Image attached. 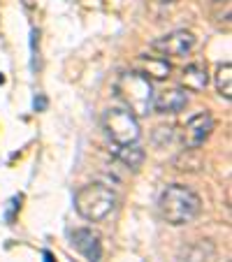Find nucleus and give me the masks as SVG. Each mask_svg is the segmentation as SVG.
I'll return each instance as SVG.
<instances>
[{"label":"nucleus","mask_w":232,"mask_h":262,"mask_svg":"<svg viewBox=\"0 0 232 262\" xmlns=\"http://www.w3.org/2000/svg\"><path fill=\"white\" fill-rule=\"evenodd\" d=\"M104 130H107L109 139L116 146H125V144H135L139 139V123L137 116H133L125 107H112L104 112Z\"/></svg>","instance_id":"obj_4"},{"label":"nucleus","mask_w":232,"mask_h":262,"mask_svg":"<svg viewBox=\"0 0 232 262\" xmlns=\"http://www.w3.org/2000/svg\"><path fill=\"white\" fill-rule=\"evenodd\" d=\"M212 130H214V119H212L209 112H200V114H195L186 123V128H183V144H186V148L202 146V144L209 139Z\"/></svg>","instance_id":"obj_6"},{"label":"nucleus","mask_w":232,"mask_h":262,"mask_svg":"<svg viewBox=\"0 0 232 262\" xmlns=\"http://www.w3.org/2000/svg\"><path fill=\"white\" fill-rule=\"evenodd\" d=\"M116 207V193L104 183H89L77 190L74 195V209L81 218L91 223H98L107 218Z\"/></svg>","instance_id":"obj_3"},{"label":"nucleus","mask_w":232,"mask_h":262,"mask_svg":"<svg viewBox=\"0 0 232 262\" xmlns=\"http://www.w3.org/2000/svg\"><path fill=\"white\" fill-rule=\"evenodd\" d=\"M216 91L225 100H232V65L221 63L216 70Z\"/></svg>","instance_id":"obj_12"},{"label":"nucleus","mask_w":232,"mask_h":262,"mask_svg":"<svg viewBox=\"0 0 232 262\" xmlns=\"http://www.w3.org/2000/svg\"><path fill=\"white\" fill-rule=\"evenodd\" d=\"M193 47H195V35L191 30H172V33L151 42V49L158 51V56H172V58L188 56Z\"/></svg>","instance_id":"obj_5"},{"label":"nucleus","mask_w":232,"mask_h":262,"mask_svg":"<svg viewBox=\"0 0 232 262\" xmlns=\"http://www.w3.org/2000/svg\"><path fill=\"white\" fill-rule=\"evenodd\" d=\"M19 202H21V198H12L10 200V207H7V213H5V221L7 223L14 221V211H16V207H19Z\"/></svg>","instance_id":"obj_13"},{"label":"nucleus","mask_w":232,"mask_h":262,"mask_svg":"<svg viewBox=\"0 0 232 262\" xmlns=\"http://www.w3.org/2000/svg\"><path fill=\"white\" fill-rule=\"evenodd\" d=\"M114 156H116V160H121L130 169H139L144 163V151H142V146H137V142L125 144V146H116L114 148Z\"/></svg>","instance_id":"obj_11"},{"label":"nucleus","mask_w":232,"mask_h":262,"mask_svg":"<svg viewBox=\"0 0 232 262\" xmlns=\"http://www.w3.org/2000/svg\"><path fill=\"white\" fill-rule=\"evenodd\" d=\"M188 95L181 89H167L158 93V98H153V109L158 114H179L181 109H186Z\"/></svg>","instance_id":"obj_8"},{"label":"nucleus","mask_w":232,"mask_h":262,"mask_svg":"<svg viewBox=\"0 0 232 262\" xmlns=\"http://www.w3.org/2000/svg\"><path fill=\"white\" fill-rule=\"evenodd\" d=\"M181 84L186 91H193V93H200V91L207 89L209 84V72H207V63H188L181 72Z\"/></svg>","instance_id":"obj_9"},{"label":"nucleus","mask_w":232,"mask_h":262,"mask_svg":"<svg viewBox=\"0 0 232 262\" xmlns=\"http://www.w3.org/2000/svg\"><path fill=\"white\" fill-rule=\"evenodd\" d=\"M45 262H54V255L49 251H45Z\"/></svg>","instance_id":"obj_14"},{"label":"nucleus","mask_w":232,"mask_h":262,"mask_svg":"<svg viewBox=\"0 0 232 262\" xmlns=\"http://www.w3.org/2000/svg\"><path fill=\"white\" fill-rule=\"evenodd\" d=\"M137 72H142L146 79L163 81V79H167V77H170L172 65L167 63V58H165V56H142V58H139Z\"/></svg>","instance_id":"obj_10"},{"label":"nucleus","mask_w":232,"mask_h":262,"mask_svg":"<svg viewBox=\"0 0 232 262\" xmlns=\"http://www.w3.org/2000/svg\"><path fill=\"white\" fill-rule=\"evenodd\" d=\"M0 84H3V74H0Z\"/></svg>","instance_id":"obj_15"},{"label":"nucleus","mask_w":232,"mask_h":262,"mask_svg":"<svg viewBox=\"0 0 232 262\" xmlns=\"http://www.w3.org/2000/svg\"><path fill=\"white\" fill-rule=\"evenodd\" d=\"M116 95L121 98V102L125 104V109L133 116H146L153 109L151 79H146L137 70L121 74L119 81H116Z\"/></svg>","instance_id":"obj_2"},{"label":"nucleus","mask_w":232,"mask_h":262,"mask_svg":"<svg viewBox=\"0 0 232 262\" xmlns=\"http://www.w3.org/2000/svg\"><path fill=\"white\" fill-rule=\"evenodd\" d=\"M200 209H202V200L198 193H193L191 188L181 186V183H174L160 193L158 200V211L160 218L170 225H188L195 218L200 216Z\"/></svg>","instance_id":"obj_1"},{"label":"nucleus","mask_w":232,"mask_h":262,"mask_svg":"<svg viewBox=\"0 0 232 262\" xmlns=\"http://www.w3.org/2000/svg\"><path fill=\"white\" fill-rule=\"evenodd\" d=\"M72 246L81 253L89 262H100L102 257V244H100V237L89 228H79L72 232Z\"/></svg>","instance_id":"obj_7"}]
</instances>
